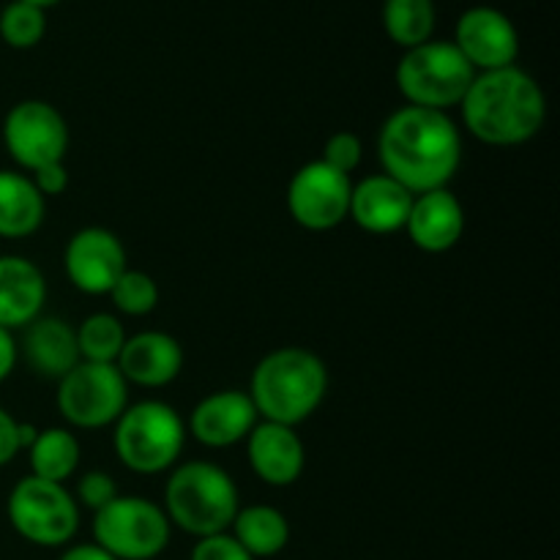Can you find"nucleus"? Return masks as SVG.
I'll list each match as a JSON object with an SVG mask.
<instances>
[{
	"instance_id": "obj_11",
	"label": "nucleus",
	"mask_w": 560,
	"mask_h": 560,
	"mask_svg": "<svg viewBox=\"0 0 560 560\" xmlns=\"http://www.w3.org/2000/svg\"><path fill=\"white\" fill-rule=\"evenodd\" d=\"M350 191V175L337 173L320 159L306 162L295 170L288 184L290 219L310 233H328L348 219Z\"/></svg>"
},
{
	"instance_id": "obj_10",
	"label": "nucleus",
	"mask_w": 560,
	"mask_h": 560,
	"mask_svg": "<svg viewBox=\"0 0 560 560\" xmlns=\"http://www.w3.org/2000/svg\"><path fill=\"white\" fill-rule=\"evenodd\" d=\"M3 145L27 175L52 162H63L69 151V124L55 104L44 98H22L3 118Z\"/></svg>"
},
{
	"instance_id": "obj_2",
	"label": "nucleus",
	"mask_w": 560,
	"mask_h": 560,
	"mask_svg": "<svg viewBox=\"0 0 560 560\" xmlns=\"http://www.w3.org/2000/svg\"><path fill=\"white\" fill-rule=\"evenodd\" d=\"M463 124L479 142L517 148L534 140L547 120V96L539 80L520 66L479 71L459 102Z\"/></svg>"
},
{
	"instance_id": "obj_21",
	"label": "nucleus",
	"mask_w": 560,
	"mask_h": 560,
	"mask_svg": "<svg viewBox=\"0 0 560 560\" xmlns=\"http://www.w3.org/2000/svg\"><path fill=\"white\" fill-rule=\"evenodd\" d=\"M47 217V200L31 175L0 170V238L20 241L36 233Z\"/></svg>"
},
{
	"instance_id": "obj_12",
	"label": "nucleus",
	"mask_w": 560,
	"mask_h": 560,
	"mask_svg": "<svg viewBox=\"0 0 560 560\" xmlns=\"http://www.w3.org/2000/svg\"><path fill=\"white\" fill-rule=\"evenodd\" d=\"M452 44L476 74L517 66L520 58L517 27L495 5H474V9L463 11L457 27H454Z\"/></svg>"
},
{
	"instance_id": "obj_25",
	"label": "nucleus",
	"mask_w": 560,
	"mask_h": 560,
	"mask_svg": "<svg viewBox=\"0 0 560 560\" xmlns=\"http://www.w3.org/2000/svg\"><path fill=\"white\" fill-rule=\"evenodd\" d=\"M126 328L118 315L109 312H96L88 315L77 328V348H80V361H93V364H115L124 350Z\"/></svg>"
},
{
	"instance_id": "obj_30",
	"label": "nucleus",
	"mask_w": 560,
	"mask_h": 560,
	"mask_svg": "<svg viewBox=\"0 0 560 560\" xmlns=\"http://www.w3.org/2000/svg\"><path fill=\"white\" fill-rule=\"evenodd\" d=\"M189 560H255L238 541L233 539L230 530L224 534L206 536V539H197V545L191 547Z\"/></svg>"
},
{
	"instance_id": "obj_13",
	"label": "nucleus",
	"mask_w": 560,
	"mask_h": 560,
	"mask_svg": "<svg viewBox=\"0 0 560 560\" xmlns=\"http://www.w3.org/2000/svg\"><path fill=\"white\" fill-rule=\"evenodd\" d=\"M129 268L126 246L113 230L82 228L69 238L63 252V271L71 288L85 295H107L120 273Z\"/></svg>"
},
{
	"instance_id": "obj_34",
	"label": "nucleus",
	"mask_w": 560,
	"mask_h": 560,
	"mask_svg": "<svg viewBox=\"0 0 560 560\" xmlns=\"http://www.w3.org/2000/svg\"><path fill=\"white\" fill-rule=\"evenodd\" d=\"M58 560H115L109 556L107 550H102L98 545H93V541H88V545H71L66 547L63 556Z\"/></svg>"
},
{
	"instance_id": "obj_5",
	"label": "nucleus",
	"mask_w": 560,
	"mask_h": 560,
	"mask_svg": "<svg viewBox=\"0 0 560 560\" xmlns=\"http://www.w3.org/2000/svg\"><path fill=\"white\" fill-rule=\"evenodd\" d=\"M113 430V448L126 470L159 476L178 465L186 446V421L162 399L126 405Z\"/></svg>"
},
{
	"instance_id": "obj_33",
	"label": "nucleus",
	"mask_w": 560,
	"mask_h": 560,
	"mask_svg": "<svg viewBox=\"0 0 560 560\" xmlns=\"http://www.w3.org/2000/svg\"><path fill=\"white\" fill-rule=\"evenodd\" d=\"M16 359H20V348L14 342V331L0 326V383L14 372Z\"/></svg>"
},
{
	"instance_id": "obj_7",
	"label": "nucleus",
	"mask_w": 560,
	"mask_h": 560,
	"mask_svg": "<svg viewBox=\"0 0 560 560\" xmlns=\"http://www.w3.org/2000/svg\"><path fill=\"white\" fill-rule=\"evenodd\" d=\"M5 517L14 534L36 547H66L80 530V506L66 485L25 476L5 501Z\"/></svg>"
},
{
	"instance_id": "obj_1",
	"label": "nucleus",
	"mask_w": 560,
	"mask_h": 560,
	"mask_svg": "<svg viewBox=\"0 0 560 560\" xmlns=\"http://www.w3.org/2000/svg\"><path fill=\"white\" fill-rule=\"evenodd\" d=\"M377 159L410 195L446 189L463 164V135L448 113L405 104L383 120Z\"/></svg>"
},
{
	"instance_id": "obj_31",
	"label": "nucleus",
	"mask_w": 560,
	"mask_h": 560,
	"mask_svg": "<svg viewBox=\"0 0 560 560\" xmlns=\"http://www.w3.org/2000/svg\"><path fill=\"white\" fill-rule=\"evenodd\" d=\"M31 180L44 200H47V197H60L69 189V170H66L63 162L44 164L36 173H31Z\"/></svg>"
},
{
	"instance_id": "obj_16",
	"label": "nucleus",
	"mask_w": 560,
	"mask_h": 560,
	"mask_svg": "<svg viewBox=\"0 0 560 560\" xmlns=\"http://www.w3.org/2000/svg\"><path fill=\"white\" fill-rule=\"evenodd\" d=\"M115 366L129 386L164 388L184 370V348L167 331H140L126 337Z\"/></svg>"
},
{
	"instance_id": "obj_19",
	"label": "nucleus",
	"mask_w": 560,
	"mask_h": 560,
	"mask_svg": "<svg viewBox=\"0 0 560 560\" xmlns=\"http://www.w3.org/2000/svg\"><path fill=\"white\" fill-rule=\"evenodd\" d=\"M47 279L22 255H0V326L16 331L42 317Z\"/></svg>"
},
{
	"instance_id": "obj_23",
	"label": "nucleus",
	"mask_w": 560,
	"mask_h": 560,
	"mask_svg": "<svg viewBox=\"0 0 560 560\" xmlns=\"http://www.w3.org/2000/svg\"><path fill=\"white\" fill-rule=\"evenodd\" d=\"M82 446L77 435L63 427H49L38 430L36 443L27 448V463H31V476L52 485H66L80 468Z\"/></svg>"
},
{
	"instance_id": "obj_6",
	"label": "nucleus",
	"mask_w": 560,
	"mask_h": 560,
	"mask_svg": "<svg viewBox=\"0 0 560 560\" xmlns=\"http://www.w3.org/2000/svg\"><path fill=\"white\" fill-rule=\"evenodd\" d=\"M476 71L459 55L452 42L430 38L413 49H405L394 69V82L410 107H427L448 113L459 107Z\"/></svg>"
},
{
	"instance_id": "obj_29",
	"label": "nucleus",
	"mask_w": 560,
	"mask_h": 560,
	"mask_svg": "<svg viewBox=\"0 0 560 560\" xmlns=\"http://www.w3.org/2000/svg\"><path fill=\"white\" fill-rule=\"evenodd\" d=\"M71 495H74L77 506H85L96 514L98 509L113 503L115 498L120 495V490L118 481L109 474H104V470H88V474H82L80 479H77V490L71 492Z\"/></svg>"
},
{
	"instance_id": "obj_14",
	"label": "nucleus",
	"mask_w": 560,
	"mask_h": 560,
	"mask_svg": "<svg viewBox=\"0 0 560 560\" xmlns=\"http://www.w3.org/2000/svg\"><path fill=\"white\" fill-rule=\"evenodd\" d=\"M257 421L260 416L249 394L238 388H222L195 405L186 432H191V438L206 448H230L244 443Z\"/></svg>"
},
{
	"instance_id": "obj_26",
	"label": "nucleus",
	"mask_w": 560,
	"mask_h": 560,
	"mask_svg": "<svg viewBox=\"0 0 560 560\" xmlns=\"http://www.w3.org/2000/svg\"><path fill=\"white\" fill-rule=\"evenodd\" d=\"M47 36V11L25 0H11L0 11V38L11 49H33Z\"/></svg>"
},
{
	"instance_id": "obj_32",
	"label": "nucleus",
	"mask_w": 560,
	"mask_h": 560,
	"mask_svg": "<svg viewBox=\"0 0 560 560\" xmlns=\"http://www.w3.org/2000/svg\"><path fill=\"white\" fill-rule=\"evenodd\" d=\"M16 424L20 421L9 413L5 408H0V468L11 463V459L20 454V441H16Z\"/></svg>"
},
{
	"instance_id": "obj_24",
	"label": "nucleus",
	"mask_w": 560,
	"mask_h": 560,
	"mask_svg": "<svg viewBox=\"0 0 560 560\" xmlns=\"http://www.w3.org/2000/svg\"><path fill=\"white\" fill-rule=\"evenodd\" d=\"M381 22L397 47L413 49L435 36V0H383Z\"/></svg>"
},
{
	"instance_id": "obj_9",
	"label": "nucleus",
	"mask_w": 560,
	"mask_h": 560,
	"mask_svg": "<svg viewBox=\"0 0 560 560\" xmlns=\"http://www.w3.org/2000/svg\"><path fill=\"white\" fill-rule=\"evenodd\" d=\"M60 416L77 430H102L118 421L129 405V383L115 364L80 361L58 381Z\"/></svg>"
},
{
	"instance_id": "obj_18",
	"label": "nucleus",
	"mask_w": 560,
	"mask_h": 560,
	"mask_svg": "<svg viewBox=\"0 0 560 560\" xmlns=\"http://www.w3.org/2000/svg\"><path fill=\"white\" fill-rule=\"evenodd\" d=\"M413 197L402 184L388 178L386 173L366 175L364 180L353 184L350 191V211L355 228L370 235H392L405 230Z\"/></svg>"
},
{
	"instance_id": "obj_20",
	"label": "nucleus",
	"mask_w": 560,
	"mask_h": 560,
	"mask_svg": "<svg viewBox=\"0 0 560 560\" xmlns=\"http://www.w3.org/2000/svg\"><path fill=\"white\" fill-rule=\"evenodd\" d=\"M22 353L33 372L60 381L66 372L80 364L77 328L63 317H36L31 326H25Z\"/></svg>"
},
{
	"instance_id": "obj_28",
	"label": "nucleus",
	"mask_w": 560,
	"mask_h": 560,
	"mask_svg": "<svg viewBox=\"0 0 560 560\" xmlns=\"http://www.w3.org/2000/svg\"><path fill=\"white\" fill-rule=\"evenodd\" d=\"M320 162H326L337 173L353 175L361 167V162H364V142H361L355 131H337V135L326 140Z\"/></svg>"
},
{
	"instance_id": "obj_35",
	"label": "nucleus",
	"mask_w": 560,
	"mask_h": 560,
	"mask_svg": "<svg viewBox=\"0 0 560 560\" xmlns=\"http://www.w3.org/2000/svg\"><path fill=\"white\" fill-rule=\"evenodd\" d=\"M36 438H38L36 424H27V421H20V424H16V441H20V452H27V448L36 443Z\"/></svg>"
},
{
	"instance_id": "obj_15",
	"label": "nucleus",
	"mask_w": 560,
	"mask_h": 560,
	"mask_svg": "<svg viewBox=\"0 0 560 560\" xmlns=\"http://www.w3.org/2000/svg\"><path fill=\"white\" fill-rule=\"evenodd\" d=\"M246 459L257 479L268 487H293L304 476L306 448L295 427L257 421L246 438Z\"/></svg>"
},
{
	"instance_id": "obj_27",
	"label": "nucleus",
	"mask_w": 560,
	"mask_h": 560,
	"mask_svg": "<svg viewBox=\"0 0 560 560\" xmlns=\"http://www.w3.org/2000/svg\"><path fill=\"white\" fill-rule=\"evenodd\" d=\"M115 312L126 317H145L159 306V284L151 273L126 268L109 290Z\"/></svg>"
},
{
	"instance_id": "obj_3",
	"label": "nucleus",
	"mask_w": 560,
	"mask_h": 560,
	"mask_svg": "<svg viewBox=\"0 0 560 560\" xmlns=\"http://www.w3.org/2000/svg\"><path fill=\"white\" fill-rule=\"evenodd\" d=\"M260 421L299 427L328 394L326 361L306 348H277L257 361L249 392Z\"/></svg>"
},
{
	"instance_id": "obj_4",
	"label": "nucleus",
	"mask_w": 560,
	"mask_h": 560,
	"mask_svg": "<svg viewBox=\"0 0 560 560\" xmlns=\"http://www.w3.org/2000/svg\"><path fill=\"white\" fill-rule=\"evenodd\" d=\"M164 514L170 525L195 539L224 534L241 509L233 476L208 459L175 465L164 485Z\"/></svg>"
},
{
	"instance_id": "obj_17",
	"label": "nucleus",
	"mask_w": 560,
	"mask_h": 560,
	"mask_svg": "<svg viewBox=\"0 0 560 560\" xmlns=\"http://www.w3.org/2000/svg\"><path fill=\"white\" fill-rule=\"evenodd\" d=\"M405 233L427 255H443L463 241L465 208L452 189H432L413 197Z\"/></svg>"
},
{
	"instance_id": "obj_36",
	"label": "nucleus",
	"mask_w": 560,
	"mask_h": 560,
	"mask_svg": "<svg viewBox=\"0 0 560 560\" xmlns=\"http://www.w3.org/2000/svg\"><path fill=\"white\" fill-rule=\"evenodd\" d=\"M25 3H31V5H38V9H44V11H47L49 5H58L60 0H25Z\"/></svg>"
},
{
	"instance_id": "obj_22",
	"label": "nucleus",
	"mask_w": 560,
	"mask_h": 560,
	"mask_svg": "<svg viewBox=\"0 0 560 560\" xmlns=\"http://www.w3.org/2000/svg\"><path fill=\"white\" fill-rule=\"evenodd\" d=\"M233 539L249 552L252 558H273L288 547L290 523L277 506L255 503V506H241L230 525Z\"/></svg>"
},
{
	"instance_id": "obj_8",
	"label": "nucleus",
	"mask_w": 560,
	"mask_h": 560,
	"mask_svg": "<svg viewBox=\"0 0 560 560\" xmlns=\"http://www.w3.org/2000/svg\"><path fill=\"white\" fill-rule=\"evenodd\" d=\"M173 539V525L159 503L142 495H118L93 514V545L115 560H153Z\"/></svg>"
}]
</instances>
